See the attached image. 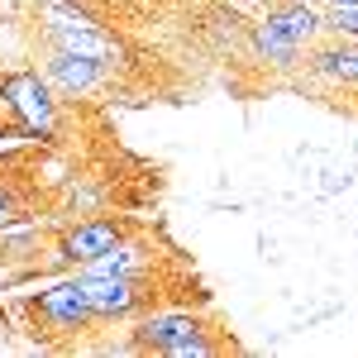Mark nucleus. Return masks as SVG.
<instances>
[{
    "mask_svg": "<svg viewBox=\"0 0 358 358\" xmlns=\"http://www.w3.org/2000/svg\"><path fill=\"white\" fill-rule=\"evenodd\" d=\"M124 354H167V358H215V354H244L239 334L224 315H210L206 306L182 310H148L129 320Z\"/></svg>",
    "mask_w": 358,
    "mask_h": 358,
    "instance_id": "1",
    "label": "nucleus"
},
{
    "mask_svg": "<svg viewBox=\"0 0 358 358\" xmlns=\"http://www.w3.org/2000/svg\"><path fill=\"white\" fill-rule=\"evenodd\" d=\"M15 315H24L29 339H34L38 349H53V354L91 349L86 334H96L101 325H110V320H101V315L91 310L77 273L48 282V287L34 292V296H20V301H15Z\"/></svg>",
    "mask_w": 358,
    "mask_h": 358,
    "instance_id": "2",
    "label": "nucleus"
},
{
    "mask_svg": "<svg viewBox=\"0 0 358 358\" xmlns=\"http://www.w3.org/2000/svg\"><path fill=\"white\" fill-rule=\"evenodd\" d=\"M43 77H48V86H53L62 101H86V96H96L101 86L115 82L110 67H101V62H91V57L82 53H67V48H48V57H43Z\"/></svg>",
    "mask_w": 358,
    "mask_h": 358,
    "instance_id": "3",
    "label": "nucleus"
},
{
    "mask_svg": "<svg viewBox=\"0 0 358 358\" xmlns=\"http://www.w3.org/2000/svg\"><path fill=\"white\" fill-rule=\"evenodd\" d=\"M138 229V220L129 215H91V220H77L67 229V263H72V273L91 263V258H101V253H110L120 239H129Z\"/></svg>",
    "mask_w": 358,
    "mask_h": 358,
    "instance_id": "4",
    "label": "nucleus"
},
{
    "mask_svg": "<svg viewBox=\"0 0 358 358\" xmlns=\"http://www.w3.org/2000/svg\"><path fill=\"white\" fill-rule=\"evenodd\" d=\"M306 67H310V77L330 86H358V38H344V34L325 38L320 34L306 53Z\"/></svg>",
    "mask_w": 358,
    "mask_h": 358,
    "instance_id": "5",
    "label": "nucleus"
},
{
    "mask_svg": "<svg viewBox=\"0 0 358 358\" xmlns=\"http://www.w3.org/2000/svg\"><path fill=\"white\" fill-rule=\"evenodd\" d=\"M263 20H273L292 43H301V48H310L320 34H325V15L315 10V5H306V0H287V5H273Z\"/></svg>",
    "mask_w": 358,
    "mask_h": 358,
    "instance_id": "6",
    "label": "nucleus"
},
{
    "mask_svg": "<svg viewBox=\"0 0 358 358\" xmlns=\"http://www.w3.org/2000/svg\"><path fill=\"white\" fill-rule=\"evenodd\" d=\"M248 48L263 62H273V67H296V57H301V43H292L273 20H258V24L248 29Z\"/></svg>",
    "mask_w": 358,
    "mask_h": 358,
    "instance_id": "7",
    "label": "nucleus"
},
{
    "mask_svg": "<svg viewBox=\"0 0 358 358\" xmlns=\"http://www.w3.org/2000/svg\"><path fill=\"white\" fill-rule=\"evenodd\" d=\"M325 34L358 38V5H330V15H325Z\"/></svg>",
    "mask_w": 358,
    "mask_h": 358,
    "instance_id": "8",
    "label": "nucleus"
},
{
    "mask_svg": "<svg viewBox=\"0 0 358 358\" xmlns=\"http://www.w3.org/2000/svg\"><path fill=\"white\" fill-rule=\"evenodd\" d=\"M320 5H358V0H320Z\"/></svg>",
    "mask_w": 358,
    "mask_h": 358,
    "instance_id": "9",
    "label": "nucleus"
}]
</instances>
